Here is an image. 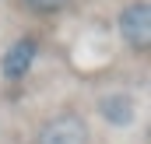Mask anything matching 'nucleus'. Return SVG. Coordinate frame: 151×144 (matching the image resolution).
<instances>
[{"mask_svg": "<svg viewBox=\"0 0 151 144\" xmlns=\"http://www.w3.org/2000/svg\"><path fill=\"white\" fill-rule=\"evenodd\" d=\"M32 144H91V123L77 109H56L39 120Z\"/></svg>", "mask_w": 151, "mask_h": 144, "instance_id": "nucleus-1", "label": "nucleus"}, {"mask_svg": "<svg viewBox=\"0 0 151 144\" xmlns=\"http://www.w3.org/2000/svg\"><path fill=\"white\" fill-rule=\"evenodd\" d=\"M116 35L134 53L144 56L151 49V4L148 0H127L116 14Z\"/></svg>", "mask_w": 151, "mask_h": 144, "instance_id": "nucleus-2", "label": "nucleus"}, {"mask_svg": "<svg viewBox=\"0 0 151 144\" xmlns=\"http://www.w3.org/2000/svg\"><path fill=\"white\" fill-rule=\"evenodd\" d=\"M39 53H42V39L39 35H18L7 49H4V56H0V77H4L7 84H21V81L32 74Z\"/></svg>", "mask_w": 151, "mask_h": 144, "instance_id": "nucleus-3", "label": "nucleus"}, {"mask_svg": "<svg viewBox=\"0 0 151 144\" xmlns=\"http://www.w3.org/2000/svg\"><path fill=\"white\" fill-rule=\"evenodd\" d=\"M95 109H99L102 123H109L116 130H127V127H134V120H137V99H134L130 91H123V88L99 95Z\"/></svg>", "mask_w": 151, "mask_h": 144, "instance_id": "nucleus-4", "label": "nucleus"}, {"mask_svg": "<svg viewBox=\"0 0 151 144\" xmlns=\"http://www.w3.org/2000/svg\"><path fill=\"white\" fill-rule=\"evenodd\" d=\"M21 4H25V11L35 14V18H56V14H63V11L70 7V0H21Z\"/></svg>", "mask_w": 151, "mask_h": 144, "instance_id": "nucleus-5", "label": "nucleus"}]
</instances>
